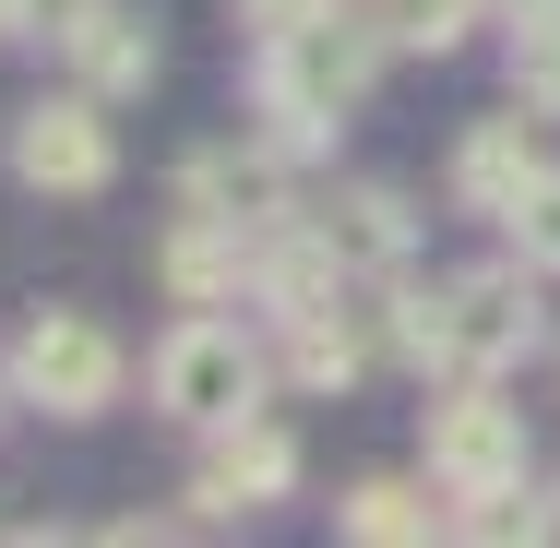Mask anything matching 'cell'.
Wrapping results in <instances>:
<instances>
[{"label":"cell","instance_id":"cell-17","mask_svg":"<svg viewBox=\"0 0 560 548\" xmlns=\"http://www.w3.org/2000/svg\"><path fill=\"white\" fill-rule=\"evenodd\" d=\"M382 346H394L418 382H442V287H406V275H394V287H382Z\"/></svg>","mask_w":560,"mask_h":548},{"label":"cell","instance_id":"cell-2","mask_svg":"<svg viewBox=\"0 0 560 548\" xmlns=\"http://www.w3.org/2000/svg\"><path fill=\"white\" fill-rule=\"evenodd\" d=\"M537 334H549V311H537V263H525V250L453 275L442 287V382H501V370H525Z\"/></svg>","mask_w":560,"mask_h":548},{"label":"cell","instance_id":"cell-5","mask_svg":"<svg viewBox=\"0 0 560 548\" xmlns=\"http://www.w3.org/2000/svg\"><path fill=\"white\" fill-rule=\"evenodd\" d=\"M12 179L24 191H60V203H96L119 179V131H108V96H36L12 119Z\"/></svg>","mask_w":560,"mask_h":548},{"label":"cell","instance_id":"cell-6","mask_svg":"<svg viewBox=\"0 0 560 548\" xmlns=\"http://www.w3.org/2000/svg\"><path fill=\"white\" fill-rule=\"evenodd\" d=\"M513 477H525V418L501 406V382H453L442 406H430V489L489 501Z\"/></svg>","mask_w":560,"mask_h":548},{"label":"cell","instance_id":"cell-12","mask_svg":"<svg viewBox=\"0 0 560 548\" xmlns=\"http://www.w3.org/2000/svg\"><path fill=\"white\" fill-rule=\"evenodd\" d=\"M275 370L299 382V394H346L358 370H370V334L346 299H311V311H275Z\"/></svg>","mask_w":560,"mask_h":548},{"label":"cell","instance_id":"cell-14","mask_svg":"<svg viewBox=\"0 0 560 548\" xmlns=\"http://www.w3.org/2000/svg\"><path fill=\"white\" fill-rule=\"evenodd\" d=\"M250 299H262V311H311V299H346V263H335V238H323L311 215L262 226V250H250Z\"/></svg>","mask_w":560,"mask_h":548},{"label":"cell","instance_id":"cell-18","mask_svg":"<svg viewBox=\"0 0 560 548\" xmlns=\"http://www.w3.org/2000/svg\"><path fill=\"white\" fill-rule=\"evenodd\" d=\"M560 525V501H537V489H525V477H513V489H489V501H465V513H453V537H489V548H513V537H549Z\"/></svg>","mask_w":560,"mask_h":548},{"label":"cell","instance_id":"cell-7","mask_svg":"<svg viewBox=\"0 0 560 548\" xmlns=\"http://www.w3.org/2000/svg\"><path fill=\"white\" fill-rule=\"evenodd\" d=\"M299 489V441L275 430L262 406H238V418H215L203 430V477H191V513H262V501H287Z\"/></svg>","mask_w":560,"mask_h":548},{"label":"cell","instance_id":"cell-11","mask_svg":"<svg viewBox=\"0 0 560 548\" xmlns=\"http://www.w3.org/2000/svg\"><path fill=\"white\" fill-rule=\"evenodd\" d=\"M323 238H335L346 275H406V250H418V215H406V191H382V179H346L335 203H323Z\"/></svg>","mask_w":560,"mask_h":548},{"label":"cell","instance_id":"cell-10","mask_svg":"<svg viewBox=\"0 0 560 548\" xmlns=\"http://www.w3.org/2000/svg\"><path fill=\"white\" fill-rule=\"evenodd\" d=\"M250 226H226V215H191L179 203V226H167V250H155V275H167V299L179 311H226L238 287H250Z\"/></svg>","mask_w":560,"mask_h":548},{"label":"cell","instance_id":"cell-8","mask_svg":"<svg viewBox=\"0 0 560 548\" xmlns=\"http://www.w3.org/2000/svg\"><path fill=\"white\" fill-rule=\"evenodd\" d=\"M287 167H299V155H275L262 131H250V143H203V155H179V203H191V215H226V226H250V238H262V226L299 215Z\"/></svg>","mask_w":560,"mask_h":548},{"label":"cell","instance_id":"cell-23","mask_svg":"<svg viewBox=\"0 0 560 548\" xmlns=\"http://www.w3.org/2000/svg\"><path fill=\"white\" fill-rule=\"evenodd\" d=\"M560 0H489V24H549Z\"/></svg>","mask_w":560,"mask_h":548},{"label":"cell","instance_id":"cell-15","mask_svg":"<svg viewBox=\"0 0 560 548\" xmlns=\"http://www.w3.org/2000/svg\"><path fill=\"white\" fill-rule=\"evenodd\" d=\"M346 12H358L394 60H453V48L489 24V0H346Z\"/></svg>","mask_w":560,"mask_h":548},{"label":"cell","instance_id":"cell-22","mask_svg":"<svg viewBox=\"0 0 560 548\" xmlns=\"http://www.w3.org/2000/svg\"><path fill=\"white\" fill-rule=\"evenodd\" d=\"M299 12H323V0H238V24H262V36H275V24H299Z\"/></svg>","mask_w":560,"mask_h":548},{"label":"cell","instance_id":"cell-21","mask_svg":"<svg viewBox=\"0 0 560 548\" xmlns=\"http://www.w3.org/2000/svg\"><path fill=\"white\" fill-rule=\"evenodd\" d=\"M84 12H96V0H24V36H48V48H60V36H72Z\"/></svg>","mask_w":560,"mask_h":548},{"label":"cell","instance_id":"cell-24","mask_svg":"<svg viewBox=\"0 0 560 548\" xmlns=\"http://www.w3.org/2000/svg\"><path fill=\"white\" fill-rule=\"evenodd\" d=\"M0 36H24V0H0Z\"/></svg>","mask_w":560,"mask_h":548},{"label":"cell","instance_id":"cell-9","mask_svg":"<svg viewBox=\"0 0 560 548\" xmlns=\"http://www.w3.org/2000/svg\"><path fill=\"white\" fill-rule=\"evenodd\" d=\"M537 167H549V155H537V108L513 96L501 119H465V143H453V203L501 226L513 203H525V179H537Z\"/></svg>","mask_w":560,"mask_h":548},{"label":"cell","instance_id":"cell-16","mask_svg":"<svg viewBox=\"0 0 560 548\" xmlns=\"http://www.w3.org/2000/svg\"><path fill=\"white\" fill-rule=\"evenodd\" d=\"M453 513H430V489L418 477H358L335 501V537H358V548H418V537H442Z\"/></svg>","mask_w":560,"mask_h":548},{"label":"cell","instance_id":"cell-3","mask_svg":"<svg viewBox=\"0 0 560 548\" xmlns=\"http://www.w3.org/2000/svg\"><path fill=\"white\" fill-rule=\"evenodd\" d=\"M119 382H131V358L84 311H36V323L12 334V406H36V418H108Z\"/></svg>","mask_w":560,"mask_h":548},{"label":"cell","instance_id":"cell-1","mask_svg":"<svg viewBox=\"0 0 560 548\" xmlns=\"http://www.w3.org/2000/svg\"><path fill=\"white\" fill-rule=\"evenodd\" d=\"M394 48L358 24V12H299V24H275L262 36V143L275 155H335V131L358 119V96H370V72H382Z\"/></svg>","mask_w":560,"mask_h":548},{"label":"cell","instance_id":"cell-20","mask_svg":"<svg viewBox=\"0 0 560 548\" xmlns=\"http://www.w3.org/2000/svg\"><path fill=\"white\" fill-rule=\"evenodd\" d=\"M513 250H525V263H537V275H560V167H537V179H525V203H513Z\"/></svg>","mask_w":560,"mask_h":548},{"label":"cell","instance_id":"cell-19","mask_svg":"<svg viewBox=\"0 0 560 548\" xmlns=\"http://www.w3.org/2000/svg\"><path fill=\"white\" fill-rule=\"evenodd\" d=\"M513 96L537 119H560V12L549 24H513Z\"/></svg>","mask_w":560,"mask_h":548},{"label":"cell","instance_id":"cell-4","mask_svg":"<svg viewBox=\"0 0 560 548\" xmlns=\"http://www.w3.org/2000/svg\"><path fill=\"white\" fill-rule=\"evenodd\" d=\"M143 394H155L179 430H215V418H238V406H262V346H250L238 323H215V311H191V323L143 358Z\"/></svg>","mask_w":560,"mask_h":548},{"label":"cell","instance_id":"cell-25","mask_svg":"<svg viewBox=\"0 0 560 548\" xmlns=\"http://www.w3.org/2000/svg\"><path fill=\"white\" fill-rule=\"evenodd\" d=\"M0 382H12V370H0Z\"/></svg>","mask_w":560,"mask_h":548},{"label":"cell","instance_id":"cell-13","mask_svg":"<svg viewBox=\"0 0 560 548\" xmlns=\"http://www.w3.org/2000/svg\"><path fill=\"white\" fill-rule=\"evenodd\" d=\"M60 60H72L84 96H143V84H155V24H143L131 0H96V12L60 36Z\"/></svg>","mask_w":560,"mask_h":548}]
</instances>
